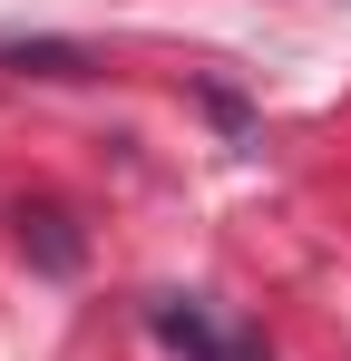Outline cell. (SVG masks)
<instances>
[{"instance_id": "cell-3", "label": "cell", "mask_w": 351, "mask_h": 361, "mask_svg": "<svg viewBox=\"0 0 351 361\" xmlns=\"http://www.w3.org/2000/svg\"><path fill=\"white\" fill-rule=\"evenodd\" d=\"M20 244H39V264H49V274L78 264V235H68V215H49V205H39V215H20Z\"/></svg>"}, {"instance_id": "cell-1", "label": "cell", "mask_w": 351, "mask_h": 361, "mask_svg": "<svg viewBox=\"0 0 351 361\" xmlns=\"http://www.w3.org/2000/svg\"><path fill=\"white\" fill-rule=\"evenodd\" d=\"M147 322H156V342H166V352H185V361H273L254 332L215 322L205 302H185V293H156V302H147Z\"/></svg>"}, {"instance_id": "cell-2", "label": "cell", "mask_w": 351, "mask_h": 361, "mask_svg": "<svg viewBox=\"0 0 351 361\" xmlns=\"http://www.w3.org/2000/svg\"><path fill=\"white\" fill-rule=\"evenodd\" d=\"M0 59L30 68V78H78V68H88V49H68V39H0Z\"/></svg>"}]
</instances>
